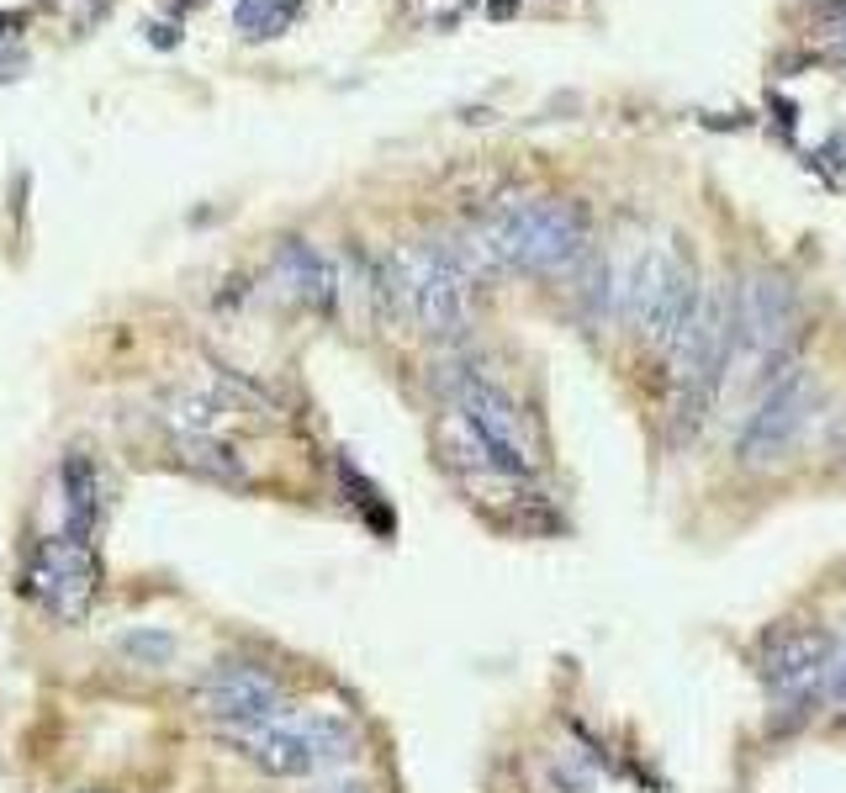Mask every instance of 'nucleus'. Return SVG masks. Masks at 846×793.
Segmentation results:
<instances>
[{
	"label": "nucleus",
	"instance_id": "1",
	"mask_svg": "<svg viewBox=\"0 0 846 793\" xmlns=\"http://www.w3.org/2000/svg\"><path fill=\"white\" fill-rule=\"evenodd\" d=\"M376 297L418 323L429 339H461L471 328V275L450 244H402L376 265Z\"/></svg>",
	"mask_w": 846,
	"mask_h": 793
},
{
	"label": "nucleus",
	"instance_id": "2",
	"mask_svg": "<svg viewBox=\"0 0 846 793\" xmlns=\"http://www.w3.org/2000/svg\"><path fill=\"white\" fill-rule=\"evenodd\" d=\"M672 355V434L693 439L704 429V418L720 402L725 371L735 360V291L730 286H704L698 297V312L688 318V328L677 334V344L667 349Z\"/></svg>",
	"mask_w": 846,
	"mask_h": 793
},
{
	"label": "nucleus",
	"instance_id": "3",
	"mask_svg": "<svg viewBox=\"0 0 846 793\" xmlns=\"http://www.w3.org/2000/svg\"><path fill=\"white\" fill-rule=\"evenodd\" d=\"M482 238L492 249V260L508 270H529V275H561L572 270L587 244H593V228H587V212L577 201H556V196H535V201H508L482 223Z\"/></svg>",
	"mask_w": 846,
	"mask_h": 793
},
{
	"label": "nucleus",
	"instance_id": "4",
	"mask_svg": "<svg viewBox=\"0 0 846 793\" xmlns=\"http://www.w3.org/2000/svg\"><path fill=\"white\" fill-rule=\"evenodd\" d=\"M698 297L704 286L693 281V265L677 249L656 244L635 260L630 286H624V307H630V323L646 334V344L672 349L677 334L688 328V318L698 312Z\"/></svg>",
	"mask_w": 846,
	"mask_h": 793
},
{
	"label": "nucleus",
	"instance_id": "5",
	"mask_svg": "<svg viewBox=\"0 0 846 793\" xmlns=\"http://www.w3.org/2000/svg\"><path fill=\"white\" fill-rule=\"evenodd\" d=\"M794 328H799V286L783 270H751L735 286V355L794 365Z\"/></svg>",
	"mask_w": 846,
	"mask_h": 793
},
{
	"label": "nucleus",
	"instance_id": "6",
	"mask_svg": "<svg viewBox=\"0 0 846 793\" xmlns=\"http://www.w3.org/2000/svg\"><path fill=\"white\" fill-rule=\"evenodd\" d=\"M815 402H820V386H815V376H809L804 365H794V371L778 376V381H767L762 402L746 413L741 439H735L741 466H772V460H783L799 445V434L809 429Z\"/></svg>",
	"mask_w": 846,
	"mask_h": 793
},
{
	"label": "nucleus",
	"instance_id": "7",
	"mask_svg": "<svg viewBox=\"0 0 846 793\" xmlns=\"http://www.w3.org/2000/svg\"><path fill=\"white\" fill-rule=\"evenodd\" d=\"M455 413L476 429V439H482V450L492 460V471L513 476V482L540 471L535 439H529V429H524V408L503 392L498 381L461 376V386H455Z\"/></svg>",
	"mask_w": 846,
	"mask_h": 793
},
{
	"label": "nucleus",
	"instance_id": "8",
	"mask_svg": "<svg viewBox=\"0 0 846 793\" xmlns=\"http://www.w3.org/2000/svg\"><path fill=\"white\" fill-rule=\"evenodd\" d=\"M836 635L825 630L820 619H788L778 624L772 635H762V651H757V672L772 693L783 698H799L809 688H820L825 672L836 661Z\"/></svg>",
	"mask_w": 846,
	"mask_h": 793
},
{
	"label": "nucleus",
	"instance_id": "9",
	"mask_svg": "<svg viewBox=\"0 0 846 793\" xmlns=\"http://www.w3.org/2000/svg\"><path fill=\"white\" fill-rule=\"evenodd\" d=\"M281 704H286L281 677L270 667H254V661H228V667H212L196 682V709L217 719L223 730L281 719Z\"/></svg>",
	"mask_w": 846,
	"mask_h": 793
},
{
	"label": "nucleus",
	"instance_id": "10",
	"mask_svg": "<svg viewBox=\"0 0 846 793\" xmlns=\"http://www.w3.org/2000/svg\"><path fill=\"white\" fill-rule=\"evenodd\" d=\"M32 593L43 598L53 619H64V624L85 619L90 598H96V556H90V545L75 540V534L48 540L38 550V561H32Z\"/></svg>",
	"mask_w": 846,
	"mask_h": 793
},
{
	"label": "nucleus",
	"instance_id": "11",
	"mask_svg": "<svg viewBox=\"0 0 846 793\" xmlns=\"http://www.w3.org/2000/svg\"><path fill=\"white\" fill-rule=\"evenodd\" d=\"M228 741L249 756L260 772H270V778H307V772H318V746H312V725L307 714L297 719H265V725H238L228 730Z\"/></svg>",
	"mask_w": 846,
	"mask_h": 793
},
{
	"label": "nucleus",
	"instance_id": "12",
	"mask_svg": "<svg viewBox=\"0 0 846 793\" xmlns=\"http://www.w3.org/2000/svg\"><path fill=\"white\" fill-rule=\"evenodd\" d=\"M275 281L291 302H302L312 312H334L339 307V270L328 254H318L307 238H286L275 249Z\"/></svg>",
	"mask_w": 846,
	"mask_h": 793
},
{
	"label": "nucleus",
	"instance_id": "13",
	"mask_svg": "<svg viewBox=\"0 0 846 793\" xmlns=\"http://www.w3.org/2000/svg\"><path fill=\"white\" fill-rule=\"evenodd\" d=\"M159 418L170 423L180 439H196V434H212L217 423L228 418V397L207 392V386H170L159 397Z\"/></svg>",
	"mask_w": 846,
	"mask_h": 793
},
{
	"label": "nucleus",
	"instance_id": "14",
	"mask_svg": "<svg viewBox=\"0 0 846 793\" xmlns=\"http://www.w3.org/2000/svg\"><path fill=\"white\" fill-rule=\"evenodd\" d=\"M180 460H186L191 471L212 476V482H228V487L249 482V471H244V460H238V450H233V445H223V439H212V434L180 439Z\"/></svg>",
	"mask_w": 846,
	"mask_h": 793
},
{
	"label": "nucleus",
	"instance_id": "15",
	"mask_svg": "<svg viewBox=\"0 0 846 793\" xmlns=\"http://www.w3.org/2000/svg\"><path fill=\"white\" fill-rule=\"evenodd\" d=\"M64 508H69V534L85 540L90 519H96V471H90L85 455L64 460Z\"/></svg>",
	"mask_w": 846,
	"mask_h": 793
},
{
	"label": "nucleus",
	"instance_id": "16",
	"mask_svg": "<svg viewBox=\"0 0 846 793\" xmlns=\"http://www.w3.org/2000/svg\"><path fill=\"white\" fill-rule=\"evenodd\" d=\"M307 725H312V746H318V762H323V767L349 762V756H355L360 735H355V725H349L344 714H307Z\"/></svg>",
	"mask_w": 846,
	"mask_h": 793
},
{
	"label": "nucleus",
	"instance_id": "17",
	"mask_svg": "<svg viewBox=\"0 0 846 793\" xmlns=\"http://www.w3.org/2000/svg\"><path fill=\"white\" fill-rule=\"evenodd\" d=\"M291 16V0H238V27L249 32V38H270V32H281Z\"/></svg>",
	"mask_w": 846,
	"mask_h": 793
},
{
	"label": "nucleus",
	"instance_id": "18",
	"mask_svg": "<svg viewBox=\"0 0 846 793\" xmlns=\"http://www.w3.org/2000/svg\"><path fill=\"white\" fill-rule=\"evenodd\" d=\"M122 651L138 656V661H149V667H159V661L175 656V635H164V630H133V635H122Z\"/></svg>",
	"mask_w": 846,
	"mask_h": 793
},
{
	"label": "nucleus",
	"instance_id": "19",
	"mask_svg": "<svg viewBox=\"0 0 846 793\" xmlns=\"http://www.w3.org/2000/svg\"><path fill=\"white\" fill-rule=\"evenodd\" d=\"M820 698H825V709H836V714H846V645L836 651V661H831V672H825V682H820Z\"/></svg>",
	"mask_w": 846,
	"mask_h": 793
},
{
	"label": "nucleus",
	"instance_id": "20",
	"mask_svg": "<svg viewBox=\"0 0 846 793\" xmlns=\"http://www.w3.org/2000/svg\"><path fill=\"white\" fill-rule=\"evenodd\" d=\"M825 450H831V460L846 471V408H841L831 423H825Z\"/></svg>",
	"mask_w": 846,
	"mask_h": 793
},
{
	"label": "nucleus",
	"instance_id": "21",
	"mask_svg": "<svg viewBox=\"0 0 846 793\" xmlns=\"http://www.w3.org/2000/svg\"><path fill=\"white\" fill-rule=\"evenodd\" d=\"M318 793H371L365 783H328V788H318Z\"/></svg>",
	"mask_w": 846,
	"mask_h": 793
}]
</instances>
